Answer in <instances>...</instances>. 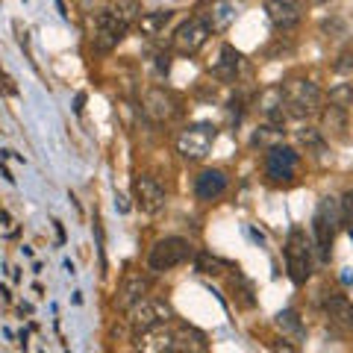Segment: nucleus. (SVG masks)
Segmentation results:
<instances>
[{"instance_id":"obj_19","label":"nucleus","mask_w":353,"mask_h":353,"mask_svg":"<svg viewBox=\"0 0 353 353\" xmlns=\"http://www.w3.org/2000/svg\"><path fill=\"white\" fill-rule=\"evenodd\" d=\"M256 106H259V112L265 118H271V121H277V124H280V121H283V85L262 88Z\"/></svg>"},{"instance_id":"obj_11","label":"nucleus","mask_w":353,"mask_h":353,"mask_svg":"<svg viewBox=\"0 0 353 353\" xmlns=\"http://www.w3.org/2000/svg\"><path fill=\"white\" fill-rule=\"evenodd\" d=\"M265 15H268L271 27L280 32H289L301 24V6L294 0H265Z\"/></svg>"},{"instance_id":"obj_15","label":"nucleus","mask_w":353,"mask_h":353,"mask_svg":"<svg viewBox=\"0 0 353 353\" xmlns=\"http://www.w3.org/2000/svg\"><path fill=\"white\" fill-rule=\"evenodd\" d=\"M148 294V280L141 277V274H127L124 280H121L118 292H115V306L118 309H130L136 301Z\"/></svg>"},{"instance_id":"obj_6","label":"nucleus","mask_w":353,"mask_h":353,"mask_svg":"<svg viewBox=\"0 0 353 353\" xmlns=\"http://www.w3.org/2000/svg\"><path fill=\"white\" fill-rule=\"evenodd\" d=\"M297 165H301V157H297L294 148H285L283 141L280 145L268 148L265 153V174H268V180L274 183H289L297 176Z\"/></svg>"},{"instance_id":"obj_24","label":"nucleus","mask_w":353,"mask_h":353,"mask_svg":"<svg viewBox=\"0 0 353 353\" xmlns=\"http://www.w3.org/2000/svg\"><path fill=\"white\" fill-rule=\"evenodd\" d=\"M330 103L341 106V109L353 106V85L350 83H336L333 88H330Z\"/></svg>"},{"instance_id":"obj_32","label":"nucleus","mask_w":353,"mask_h":353,"mask_svg":"<svg viewBox=\"0 0 353 353\" xmlns=\"http://www.w3.org/2000/svg\"><path fill=\"white\" fill-rule=\"evenodd\" d=\"M83 103H85V94H77V106H74L77 112H83Z\"/></svg>"},{"instance_id":"obj_33","label":"nucleus","mask_w":353,"mask_h":353,"mask_svg":"<svg viewBox=\"0 0 353 353\" xmlns=\"http://www.w3.org/2000/svg\"><path fill=\"white\" fill-rule=\"evenodd\" d=\"M350 239H353V230H350Z\"/></svg>"},{"instance_id":"obj_5","label":"nucleus","mask_w":353,"mask_h":353,"mask_svg":"<svg viewBox=\"0 0 353 353\" xmlns=\"http://www.w3.org/2000/svg\"><path fill=\"white\" fill-rule=\"evenodd\" d=\"M215 136H218V130L212 124H192V127H185L180 132V139H176V150H180V157L183 159H206L209 157V150H212L215 145Z\"/></svg>"},{"instance_id":"obj_21","label":"nucleus","mask_w":353,"mask_h":353,"mask_svg":"<svg viewBox=\"0 0 353 353\" xmlns=\"http://www.w3.org/2000/svg\"><path fill=\"white\" fill-rule=\"evenodd\" d=\"M327 315H330V321L339 324V327H345L353 333V303L347 301L345 294H336V297H330L327 301Z\"/></svg>"},{"instance_id":"obj_7","label":"nucleus","mask_w":353,"mask_h":353,"mask_svg":"<svg viewBox=\"0 0 353 353\" xmlns=\"http://www.w3.org/2000/svg\"><path fill=\"white\" fill-rule=\"evenodd\" d=\"M171 315V306L168 303H159V301H150V297H141V301H136L130 309H127V321L130 327L139 333H145V330L157 327V324H165Z\"/></svg>"},{"instance_id":"obj_29","label":"nucleus","mask_w":353,"mask_h":353,"mask_svg":"<svg viewBox=\"0 0 353 353\" xmlns=\"http://www.w3.org/2000/svg\"><path fill=\"white\" fill-rule=\"evenodd\" d=\"M197 265H201V271H203V274H221V268H224V262H218V259H212V256H206V253H201Z\"/></svg>"},{"instance_id":"obj_28","label":"nucleus","mask_w":353,"mask_h":353,"mask_svg":"<svg viewBox=\"0 0 353 353\" xmlns=\"http://www.w3.org/2000/svg\"><path fill=\"white\" fill-rule=\"evenodd\" d=\"M297 139H301L306 148H318V145H321V132L312 130V127H301V130H297Z\"/></svg>"},{"instance_id":"obj_18","label":"nucleus","mask_w":353,"mask_h":353,"mask_svg":"<svg viewBox=\"0 0 353 353\" xmlns=\"http://www.w3.org/2000/svg\"><path fill=\"white\" fill-rule=\"evenodd\" d=\"M321 136H333V139H347V115L341 106L330 103L321 112Z\"/></svg>"},{"instance_id":"obj_17","label":"nucleus","mask_w":353,"mask_h":353,"mask_svg":"<svg viewBox=\"0 0 353 353\" xmlns=\"http://www.w3.org/2000/svg\"><path fill=\"white\" fill-rule=\"evenodd\" d=\"M139 347H141V350H150V353L174 350V330L162 327V324L145 330V333H139Z\"/></svg>"},{"instance_id":"obj_1","label":"nucleus","mask_w":353,"mask_h":353,"mask_svg":"<svg viewBox=\"0 0 353 353\" xmlns=\"http://www.w3.org/2000/svg\"><path fill=\"white\" fill-rule=\"evenodd\" d=\"M283 106L294 118H309L321 106V88L306 77H292L283 83Z\"/></svg>"},{"instance_id":"obj_4","label":"nucleus","mask_w":353,"mask_h":353,"mask_svg":"<svg viewBox=\"0 0 353 353\" xmlns=\"http://www.w3.org/2000/svg\"><path fill=\"white\" fill-rule=\"evenodd\" d=\"M194 256V248H192V241H185L180 236H171V239H159L157 245L150 248V256H148V265H150V271H171L176 268V265H183V262H189Z\"/></svg>"},{"instance_id":"obj_3","label":"nucleus","mask_w":353,"mask_h":353,"mask_svg":"<svg viewBox=\"0 0 353 353\" xmlns=\"http://www.w3.org/2000/svg\"><path fill=\"white\" fill-rule=\"evenodd\" d=\"M339 224H341L339 201L336 197H324V201L318 203V209H315V218H312L315 245H318V253H321L324 259H330V253H333V241H336Z\"/></svg>"},{"instance_id":"obj_20","label":"nucleus","mask_w":353,"mask_h":353,"mask_svg":"<svg viewBox=\"0 0 353 353\" xmlns=\"http://www.w3.org/2000/svg\"><path fill=\"white\" fill-rule=\"evenodd\" d=\"M206 347H209V341H206V336L197 327L180 324L174 330V350H194V353H201Z\"/></svg>"},{"instance_id":"obj_16","label":"nucleus","mask_w":353,"mask_h":353,"mask_svg":"<svg viewBox=\"0 0 353 353\" xmlns=\"http://www.w3.org/2000/svg\"><path fill=\"white\" fill-rule=\"evenodd\" d=\"M241 71V53L233 48V44H224L221 48V57L212 65V77H218L221 83H233Z\"/></svg>"},{"instance_id":"obj_26","label":"nucleus","mask_w":353,"mask_h":353,"mask_svg":"<svg viewBox=\"0 0 353 353\" xmlns=\"http://www.w3.org/2000/svg\"><path fill=\"white\" fill-rule=\"evenodd\" d=\"M277 327L283 330V333H301V321H297V315L292 312V309H285V312L277 315Z\"/></svg>"},{"instance_id":"obj_25","label":"nucleus","mask_w":353,"mask_h":353,"mask_svg":"<svg viewBox=\"0 0 353 353\" xmlns=\"http://www.w3.org/2000/svg\"><path fill=\"white\" fill-rule=\"evenodd\" d=\"M109 12H112L115 18H121L124 24H132V21L139 18V6L132 3V0H118L115 6H109Z\"/></svg>"},{"instance_id":"obj_10","label":"nucleus","mask_w":353,"mask_h":353,"mask_svg":"<svg viewBox=\"0 0 353 353\" xmlns=\"http://www.w3.org/2000/svg\"><path fill=\"white\" fill-rule=\"evenodd\" d=\"M201 18L212 32H224V30L233 27V21L239 18V3L236 0H209L203 6Z\"/></svg>"},{"instance_id":"obj_14","label":"nucleus","mask_w":353,"mask_h":353,"mask_svg":"<svg viewBox=\"0 0 353 353\" xmlns=\"http://www.w3.org/2000/svg\"><path fill=\"white\" fill-rule=\"evenodd\" d=\"M224 192H227V174L218 168H206L194 183V194L201 201H218Z\"/></svg>"},{"instance_id":"obj_30","label":"nucleus","mask_w":353,"mask_h":353,"mask_svg":"<svg viewBox=\"0 0 353 353\" xmlns=\"http://www.w3.org/2000/svg\"><path fill=\"white\" fill-rule=\"evenodd\" d=\"M336 68H339V71L353 68V53H341V62H336Z\"/></svg>"},{"instance_id":"obj_23","label":"nucleus","mask_w":353,"mask_h":353,"mask_svg":"<svg viewBox=\"0 0 353 353\" xmlns=\"http://www.w3.org/2000/svg\"><path fill=\"white\" fill-rule=\"evenodd\" d=\"M283 141V127L280 124H265V127H259L256 132H253V145L256 148H274V145H280Z\"/></svg>"},{"instance_id":"obj_2","label":"nucleus","mask_w":353,"mask_h":353,"mask_svg":"<svg viewBox=\"0 0 353 353\" xmlns=\"http://www.w3.org/2000/svg\"><path fill=\"white\" fill-rule=\"evenodd\" d=\"M285 271H289L292 283L303 285L312 277V245L301 227H294L289 239H285Z\"/></svg>"},{"instance_id":"obj_12","label":"nucleus","mask_w":353,"mask_h":353,"mask_svg":"<svg viewBox=\"0 0 353 353\" xmlns=\"http://www.w3.org/2000/svg\"><path fill=\"white\" fill-rule=\"evenodd\" d=\"M132 192H136V203H139V209H141V212H148V215L159 212L162 203H165L162 185L153 180V176H148V174H139V176H136V185H132Z\"/></svg>"},{"instance_id":"obj_9","label":"nucleus","mask_w":353,"mask_h":353,"mask_svg":"<svg viewBox=\"0 0 353 353\" xmlns=\"http://www.w3.org/2000/svg\"><path fill=\"white\" fill-rule=\"evenodd\" d=\"M127 27L130 24H124L121 18H115L112 12H101L97 15V27H94V48L97 50H112V48H118L121 44V39L127 36Z\"/></svg>"},{"instance_id":"obj_13","label":"nucleus","mask_w":353,"mask_h":353,"mask_svg":"<svg viewBox=\"0 0 353 353\" xmlns=\"http://www.w3.org/2000/svg\"><path fill=\"white\" fill-rule=\"evenodd\" d=\"M145 115L153 118V121H171L176 115V101L171 92H165V88H148L145 94Z\"/></svg>"},{"instance_id":"obj_31","label":"nucleus","mask_w":353,"mask_h":353,"mask_svg":"<svg viewBox=\"0 0 353 353\" xmlns=\"http://www.w3.org/2000/svg\"><path fill=\"white\" fill-rule=\"evenodd\" d=\"M115 206H118V212H130V201H127V197L124 194H115Z\"/></svg>"},{"instance_id":"obj_27","label":"nucleus","mask_w":353,"mask_h":353,"mask_svg":"<svg viewBox=\"0 0 353 353\" xmlns=\"http://www.w3.org/2000/svg\"><path fill=\"white\" fill-rule=\"evenodd\" d=\"M339 209H341V221L347 224V230H353V192H347L345 197H341Z\"/></svg>"},{"instance_id":"obj_8","label":"nucleus","mask_w":353,"mask_h":353,"mask_svg":"<svg viewBox=\"0 0 353 353\" xmlns=\"http://www.w3.org/2000/svg\"><path fill=\"white\" fill-rule=\"evenodd\" d=\"M209 36H212V30L203 24V18H189L174 30L171 44H174L176 53H183V57H194V53L209 41Z\"/></svg>"},{"instance_id":"obj_22","label":"nucleus","mask_w":353,"mask_h":353,"mask_svg":"<svg viewBox=\"0 0 353 353\" xmlns=\"http://www.w3.org/2000/svg\"><path fill=\"white\" fill-rule=\"evenodd\" d=\"M171 18H174L171 9H159V12H145V15L139 18V27H141V32H145V36L157 39V36H162V30L171 24Z\"/></svg>"}]
</instances>
